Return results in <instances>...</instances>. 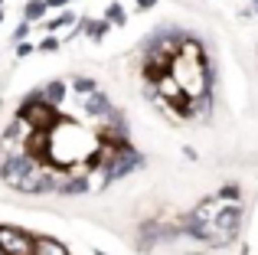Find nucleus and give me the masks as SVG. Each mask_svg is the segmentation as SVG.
Segmentation results:
<instances>
[{"mask_svg":"<svg viewBox=\"0 0 258 255\" xmlns=\"http://www.w3.org/2000/svg\"><path fill=\"white\" fill-rule=\"evenodd\" d=\"M20 118L30 121V131H49L56 124V105L43 102V95H26L23 108H20Z\"/></svg>","mask_w":258,"mask_h":255,"instance_id":"nucleus-3","label":"nucleus"},{"mask_svg":"<svg viewBox=\"0 0 258 255\" xmlns=\"http://www.w3.org/2000/svg\"><path fill=\"white\" fill-rule=\"evenodd\" d=\"M0 245L7 249V255H33L36 252V239L30 232L7 229V226H0Z\"/></svg>","mask_w":258,"mask_h":255,"instance_id":"nucleus-5","label":"nucleus"},{"mask_svg":"<svg viewBox=\"0 0 258 255\" xmlns=\"http://www.w3.org/2000/svg\"><path fill=\"white\" fill-rule=\"evenodd\" d=\"M72 23V13H59L52 23H46V30H59V26H69Z\"/></svg>","mask_w":258,"mask_h":255,"instance_id":"nucleus-12","label":"nucleus"},{"mask_svg":"<svg viewBox=\"0 0 258 255\" xmlns=\"http://www.w3.org/2000/svg\"><path fill=\"white\" fill-rule=\"evenodd\" d=\"M0 20H4V10H0Z\"/></svg>","mask_w":258,"mask_h":255,"instance_id":"nucleus-20","label":"nucleus"},{"mask_svg":"<svg viewBox=\"0 0 258 255\" xmlns=\"http://www.w3.org/2000/svg\"><path fill=\"white\" fill-rule=\"evenodd\" d=\"M46 10H49V4H46V0H30V4L23 7V17H26V23H30V20H39Z\"/></svg>","mask_w":258,"mask_h":255,"instance_id":"nucleus-9","label":"nucleus"},{"mask_svg":"<svg viewBox=\"0 0 258 255\" xmlns=\"http://www.w3.org/2000/svg\"><path fill=\"white\" fill-rule=\"evenodd\" d=\"M72 85H76V92H79V95H82V92H85V95H92V92H95V82H92V79H82V76H79Z\"/></svg>","mask_w":258,"mask_h":255,"instance_id":"nucleus-11","label":"nucleus"},{"mask_svg":"<svg viewBox=\"0 0 258 255\" xmlns=\"http://www.w3.org/2000/svg\"><path fill=\"white\" fill-rule=\"evenodd\" d=\"M56 49H59V39H52V36H46L43 46H39V52H56Z\"/></svg>","mask_w":258,"mask_h":255,"instance_id":"nucleus-14","label":"nucleus"},{"mask_svg":"<svg viewBox=\"0 0 258 255\" xmlns=\"http://www.w3.org/2000/svg\"><path fill=\"white\" fill-rule=\"evenodd\" d=\"M30 173H36V157H33L30 151H13L4 157V164H0V177L7 180V183H20L23 177H30Z\"/></svg>","mask_w":258,"mask_h":255,"instance_id":"nucleus-4","label":"nucleus"},{"mask_svg":"<svg viewBox=\"0 0 258 255\" xmlns=\"http://www.w3.org/2000/svg\"><path fill=\"white\" fill-rule=\"evenodd\" d=\"M239 197V190H235V186H226V190H222V200H235Z\"/></svg>","mask_w":258,"mask_h":255,"instance_id":"nucleus-16","label":"nucleus"},{"mask_svg":"<svg viewBox=\"0 0 258 255\" xmlns=\"http://www.w3.org/2000/svg\"><path fill=\"white\" fill-rule=\"evenodd\" d=\"M154 4H157V0H138V7H141V10H151Z\"/></svg>","mask_w":258,"mask_h":255,"instance_id":"nucleus-17","label":"nucleus"},{"mask_svg":"<svg viewBox=\"0 0 258 255\" xmlns=\"http://www.w3.org/2000/svg\"><path fill=\"white\" fill-rule=\"evenodd\" d=\"M33 255H69V252H66L56 239H46L43 236V239H36V252H33Z\"/></svg>","mask_w":258,"mask_h":255,"instance_id":"nucleus-8","label":"nucleus"},{"mask_svg":"<svg viewBox=\"0 0 258 255\" xmlns=\"http://www.w3.org/2000/svg\"><path fill=\"white\" fill-rule=\"evenodd\" d=\"M0 4H4V0H0Z\"/></svg>","mask_w":258,"mask_h":255,"instance_id":"nucleus-22","label":"nucleus"},{"mask_svg":"<svg viewBox=\"0 0 258 255\" xmlns=\"http://www.w3.org/2000/svg\"><path fill=\"white\" fill-rule=\"evenodd\" d=\"M255 10H258V0H255Z\"/></svg>","mask_w":258,"mask_h":255,"instance_id":"nucleus-21","label":"nucleus"},{"mask_svg":"<svg viewBox=\"0 0 258 255\" xmlns=\"http://www.w3.org/2000/svg\"><path fill=\"white\" fill-rule=\"evenodd\" d=\"M85 111L88 115H98V118H108L111 115V102H108V95H101V92H92V98L85 102Z\"/></svg>","mask_w":258,"mask_h":255,"instance_id":"nucleus-6","label":"nucleus"},{"mask_svg":"<svg viewBox=\"0 0 258 255\" xmlns=\"http://www.w3.org/2000/svg\"><path fill=\"white\" fill-rule=\"evenodd\" d=\"M46 4H49V7H66L69 0H46Z\"/></svg>","mask_w":258,"mask_h":255,"instance_id":"nucleus-18","label":"nucleus"},{"mask_svg":"<svg viewBox=\"0 0 258 255\" xmlns=\"http://www.w3.org/2000/svg\"><path fill=\"white\" fill-rule=\"evenodd\" d=\"M239 226H242V206L239 203H222L219 216L209 219L200 229H193L189 236L200 239V242H209V245H226L239 236Z\"/></svg>","mask_w":258,"mask_h":255,"instance_id":"nucleus-1","label":"nucleus"},{"mask_svg":"<svg viewBox=\"0 0 258 255\" xmlns=\"http://www.w3.org/2000/svg\"><path fill=\"white\" fill-rule=\"evenodd\" d=\"M39 95H43V102H49V105H56V108H59V102H62V95H66V85L56 79V82H49Z\"/></svg>","mask_w":258,"mask_h":255,"instance_id":"nucleus-7","label":"nucleus"},{"mask_svg":"<svg viewBox=\"0 0 258 255\" xmlns=\"http://www.w3.org/2000/svg\"><path fill=\"white\" fill-rule=\"evenodd\" d=\"M108 20H111V23H124V10H121L118 4H111L108 7Z\"/></svg>","mask_w":258,"mask_h":255,"instance_id":"nucleus-13","label":"nucleus"},{"mask_svg":"<svg viewBox=\"0 0 258 255\" xmlns=\"http://www.w3.org/2000/svg\"><path fill=\"white\" fill-rule=\"evenodd\" d=\"M0 255H7V249H4V245H0Z\"/></svg>","mask_w":258,"mask_h":255,"instance_id":"nucleus-19","label":"nucleus"},{"mask_svg":"<svg viewBox=\"0 0 258 255\" xmlns=\"http://www.w3.org/2000/svg\"><path fill=\"white\" fill-rule=\"evenodd\" d=\"M30 52H33V46H30V43H20V46H17V56H20V59L30 56Z\"/></svg>","mask_w":258,"mask_h":255,"instance_id":"nucleus-15","label":"nucleus"},{"mask_svg":"<svg viewBox=\"0 0 258 255\" xmlns=\"http://www.w3.org/2000/svg\"><path fill=\"white\" fill-rule=\"evenodd\" d=\"M82 30L92 33L95 39H101V36L108 33V20H105V23H98V20H82Z\"/></svg>","mask_w":258,"mask_h":255,"instance_id":"nucleus-10","label":"nucleus"},{"mask_svg":"<svg viewBox=\"0 0 258 255\" xmlns=\"http://www.w3.org/2000/svg\"><path fill=\"white\" fill-rule=\"evenodd\" d=\"M141 164H144V157H141L134 147H127V144L111 147V144H108V151H105V164H101V177L111 183V180H118V177H124V173L138 170Z\"/></svg>","mask_w":258,"mask_h":255,"instance_id":"nucleus-2","label":"nucleus"}]
</instances>
